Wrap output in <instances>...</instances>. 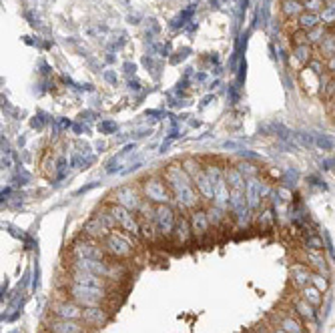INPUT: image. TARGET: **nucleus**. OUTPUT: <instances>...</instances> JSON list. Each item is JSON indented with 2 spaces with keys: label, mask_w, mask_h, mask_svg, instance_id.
<instances>
[{
  "label": "nucleus",
  "mask_w": 335,
  "mask_h": 333,
  "mask_svg": "<svg viewBox=\"0 0 335 333\" xmlns=\"http://www.w3.org/2000/svg\"><path fill=\"white\" fill-rule=\"evenodd\" d=\"M175 241L179 245H185L191 237H193V231H191V221L187 217H177V225H175V233H173Z\"/></svg>",
  "instance_id": "obj_18"
},
{
  "label": "nucleus",
  "mask_w": 335,
  "mask_h": 333,
  "mask_svg": "<svg viewBox=\"0 0 335 333\" xmlns=\"http://www.w3.org/2000/svg\"><path fill=\"white\" fill-rule=\"evenodd\" d=\"M273 333H287V331H283V329H281V327H279V329H275V331H273Z\"/></svg>",
  "instance_id": "obj_39"
},
{
  "label": "nucleus",
  "mask_w": 335,
  "mask_h": 333,
  "mask_svg": "<svg viewBox=\"0 0 335 333\" xmlns=\"http://www.w3.org/2000/svg\"><path fill=\"white\" fill-rule=\"evenodd\" d=\"M295 311L299 313L303 319H315V307L309 301H305L303 297L299 301H295Z\"/></svg>",
  "instance_id": "obj_25"
},
{
  "label": "nucleus",
  "mask_w": 335,
  "mask_h": 333,
  "mask_svg": "<svg viewBox=\"0 0 335 333\" xmlns=\"http://www.w3.org/2000/svg\"><path fill=\"white\" fill-rule=\"evenodd\" d=\"M104 79H106L108 83H117V77H115V72H110V70H106V72H104Z\"/></svg>",
  "instance_id": "obj_37"
},
{
  "label": "nucleus",
  "mask_w": 335,
  "mask_h": 333,
  "mask_svg": "<svg viewBox=\"0 0 335 333\" xmlns=\"http://www.w3.org/2000/svg\"><path fill=\"white\" fill-rule=\"evenodd\" d=\"M263 195H265V193H263V185L259 183L255 177H253V179H247L245 197H247V205H249V209H251V211L259 207V203H261Z\"/></svg>",
  "instance_id": "obj_17"
},
{
  "label": "nucleus",
  "mask_w": 335,
  "mask_h": 333,
  "mask_svg": "<svg viewBox=\"0 0 335 333\" xmlns=\"http://www.w3.org/2000/svg\"><path fill=\"white\" fill-rule=\"evenodd\" d=\"M319 47L325 56H335V34H325V39L321 41Z\"/></svg>",
  "instance_id": "obj_28"
},
{
  "label": "nucleus",
  "mask_w": 335,
  "mask_h": 333,
  "mask_svg": "<svg viewBox=\"0 0 335 333\" xmlns=\"http://www.w3.org/2000/svg\"><path fill=\"white\" fill-rule=\"evenodd\" d=\"M74 269H81V271H89V273H95V275H100V277H108V269H110V263L106 259H77V261H72ZM108 281V279H106Z\"/></svg>",
  "instance_id": "obj_10"
},
{
  "label": "nucleus",
  "mask_w": 335,
  "mask_h": 333,
  "mask_svg": "<svg viewBox=\"0 0 335 333\" xmlns=\"http://www.w3.org/2000/svg\"><path fill=\"white\" fill-rule=\"evenodd\" d=\"M293 283L297 285V287H305L307 283H311V273H309V269H305V267H293Z\"/></svg>",
  "instance_id": "obj_23"
},
{
  "label": "nucleus",
  "mask_w": 335,
  "mask_h": 333,
  "mask_svg": "<svg viewBox=\"0 0 335 333\" xmlns=\"http://www.w3.org/2000/svg\"><path fill=\"white\" fill-rule=\"evenodd\" d=\"M189 221H191L193 237H197V241H203L209 235V229H211V221H209L207 209H193Z\"/></svg>",
  "instance_id": "obj_9"
},
{
  "label": "nucleus",
  "mask_w": 335,
  "mask_h": 333,
  "mask_svg": "<svg viewBox=\"0 0 335 333\" xmlns=\"http://www.w3.org/2000/svg\"><path fill=\"white\" fill-rule=\"evenodd\" d=\"M245 68H247L245 60H241V68H239V83H243V79H245Z\"/></svg>",
  "instance_id": "obj_36"
},
{
  "label": "nucleus",
  "mask_w": 335,
  "mask_h": 333,
  "mask_svg": "<svg viewBox=\"0 0 335 333\" xmlns=\"http://www.w3.org/2000/svg\"><path fill=\"white\" fill-rule=\"evenodd\" d=\"M125 68H127V72H135V64H131V62H127Z\"/></svg>",
  "instance_id": "obj_38"
},
{
  "label": "nucleus",
  "mask_w": 335,
  "mask_h": 333,
  "mask_svg": "<svg viewBox=\"0 0 335 333\" xmlns=\"http://www.w3.org/2000/svg\"><path fill=\"white\" fill-rule=\"evenodd\" d=\"M181 165H183V169L187 171V175H189L191 179H195V177H197V175H199V173L205 169V167H203V165H201L197 159H193V157L183 159V161H181Z\"/></svg>",
  "instance_id": "obj_24"
},
{
  "label": "nucleus",
  "mask_w": 335,
  "mask_h": 333,
  "mask_svg": "<svg viewBox=\"0 0 335 333\" xmlns=\"http://www.w3.org/2000/svg\"><path fill=\"white\" fill-rule=\"evenodd\" d=\"M293 54H295V58L299 60L301 64H307L309 58H311V47H309V43H305V45H297V47L293 48Z\"/></svg>",
  "instance_id": "obj_26"
},
{
  "label": "nucleus",
  "mask_w": 335,
  "mask_h": 333,
  "mask_svg": "<svg viewBox=\"0 0 335 333\" xmlns=\"http://www.w3.org/2000/svg\"><path fill=\"white\" fill-rule=\"evenodd\" d=\"M106 251L102 247V243H96L95 239H79L74 241L72 247H70V257L72 261H77V259H104Z\"/></svg>",
  "instance_id": "obj_4"
},
{
  "label": "nucleus",
  "mask_w": 335,
  "mask_h": 333,
  "mask_svg": "<svg viewBox=\"0 0 335 333\" xmlns=\"http://www.w3.org/2000/svg\"><path fill=\"white\" fill-rule=\"evenodd\" d=\"M307 247L311 249V251H321L323 249V243H321V239L319 237H307Z\"/></svg>",
  "instance_id": "obj_33"
},
{
  "label": "nucleus",
  "mask_w": 335,
  "mask_h": 333,
  "mask_svg": "<svg viewBox=\"0 0 335 333\" xmlns=\"http://www.w3.org/2000/svg\"><path fill=\"white\" fill-rule=\"evenodd\" d=\"M207 215H209V221H211L213 227H219L223 221H225V211L219 209V207H215V205L207 209Z\"/></svg>",
  "instance_id": "obj_27"
},
{
  "label": "nucleus",
  "mask_w": 335,
  "mask_h": 333,
  "mask_svg": "<svg viewBox=\"0 0 335 333\" xmlns=\"http://www.w3.org/2000/svg\"><path fill=\"white\" fill-rule=\"evenodd\" d=\"M193 185H195V189L197 193L205 199V201H213L215 197V183L211 181V177L207 175V171L203 169L195 179H193Z\"/></svg>",
  "instance_id": "obj_16"
},
{
  "label": "nucleus",
  "mask_w": 335,
  "mask_h": 333,
  "mask_svg": "<svg viewBox=\"0 0 335 333\" xmlns=\"http://www.w3.org/2000/svg\"><path fill=\"white\" fill-rule=\"evenodd\" d=\"M301 295H303V299L309 301L313 307H319L323 303V297H321V291L315 287V285H305L301 289Z\"/></svg>",
  "instance_id": "obj_22"
},
{
  "label": "nucleus",
  "mask_w": 335,
  "mask_h": 333,
  "mask_svg": "<svg viewBox=\"0 0 335 333\" xmlns=\"http://www.w3.org/2000/svg\"><path fill=\"white\" fill-rule=\"evenodd\" d=\"M163 177H165V181H167V185H169L171 193H175V191H179V189H183V187H187V185H193V179L187 175V171L183 169L181 163H171V165L165 169Z\"/></svg>",
  "instance_id": "obj_8"
},
{
  "label": "nucleus",
  "mask_w": 335,
  "mask_h": 333,
  "mask_svg": "<svg viewBox=\"0 0 335 333\" xmlns=\"http://www.w3.org/2000/svg\"><path fill=\"white\" fill-rule=\"evenodd\" d=\"M47 331L48 333H85V327L81 325V321L54 317L47 323Z\"/></svg>",
  "instance_id": "obj_13"
},
{
  "label": "nucleus",
  "mask_w": 335,
  "mask_h": 333,
  "mask_svg": "<svg viewBox=\"0 0 335 333\" xmlns=\"http://www.w3.org/2000/svg\"><path fill=\"white\" fill-rule=\"evenodd\" d=\"M155 223L159 229V235L169 239L175 233V225H177V215L173 211L171 205H157L155 209Z\"/></svg>",
  "instance_id": "obj_7"
},
{
  "label": "nucleus",
  "mask_w": 335,
  "mask_h": 333,
  "mask_svg": "<svg viewBox=\"0 0 335 333\" xmlns=\"http://www.w3.org/2000/svg\"><path fill=\"white\" fill-rule=\"evenodd\" d=\"M193 12H195V6H189V8H185L175 20H173V28H179V26H185L187 24V20L193 16Z\"/></svg>",
  "instance_id": "obj_30"
},
{
  "label": "nucleus",
  "mask_w": 335,
  "mask_h": 333,
  "mask_svg": "<svg viewBox=\"0 0 335 333\" xmlns=\"http://www.w3.org/2000/svg\"><path fill=\"white\" fill-rule=\"evenodd\" d=\"M83 233H85V237H89V239H95V241H102L108 233H110V229L102 223L100 221V217L98 215H95V217H91L87 223L83 225Z\"/></svg>",
  "instance_id": "obj_14"
},
{
  "label": "nucleus",
  "mask_w": 335,
  "mask_h": 333,
  "mask_svg": "<svg viewBox=\"0 0 335 333\" xmlns=\"http://www.w3.org/2000/svg\"><path fill=\"white\" fill-rule=\"evenodd\" d=\"M70 283H81V285H91V287H102L106 289L108 281L100 275L89 273V271H81V269H74L70 267Z\"/></svg>",
  "instance_id": "obj_12"
},
{
  "label": "nucleus",
  "mask_w": 335,
  "mask_h": 333,
  "mask_svg": "<svg viewBox=\"0 0 335 333\" xmlns=\"http://www.w3.org/2000/svg\"><path fill=\"white\" fill-rule=\"evenodd\" d=\"M68 299H72L77 305L85 307H98L106 299V289L102 287H91V285H81V283H70L66 287Z\"/></svg>",
  "instance_id": "obj_1"
},
{
  "label": "nucleus",
  "mask_w": 335,
  "mask_h": 333,
  "mask_svg": "<svg viewBox=\"0 0 335 333\" xmlns=\"http://www.w3.org/2000/svg\"><path fill=\"white\" fill-rule=\"evenodd\" d=\"M102 247L106 251V255L115 257V259H129L133 253H135V247H133V241L127 239L123 233L119 231H110L104 239H102Z\"/></svg>",
  "instance_id": "obj_3"
},
{
  "label": "nucleus",
  "mask_w": 335,
  "mask_h": 333,
  "mask_svg": "<svg viewBox=\"0 0 335 333\" xmlns=\"http://www.w3.org/2000/svg\"><path fill=\"white\" fill-rule=\"evenodd\" d=\"M325 30L321 28V26H317V28H313V30H309L307 32V43H319L321 45V41L325 39Z\"/></svg>",
  "instance_id": "obj_31"
},
{
  "label": "nucleus",
  "mask_w": 335,
  "mask_h": 333,
  "mask_svg": "<svg viewBox=\"0 0 335 333\" xmlns=\"http://www.w3.org/2000/svg\"><path fill=\"white\" fill-rule=\"evenodd\" d=\"M297 24H299L301 30L309 32V30L319 26V14L317 12H303L299 18H297Z\"/></svg>",
  "instance_id": "obj_21"
},
{
  "label": "nucleus",
  "mask_w": 335,
  "mask_h": 333,
  "mask_svg": "<svg viewBox=\"0 0 335 333\" xmlns=\"http://www.w3.org/2000/svg\"><path fill=\"white\" fill-rule=\"evenodd\" d=\"M225 179H227V183H229V189H231V191H245L247 179H245V175H243L237 167H227V169H225Z\"/></svg>",
  "instance_id": "obj_19"
},
{
  "label": "nucleus",
  "mask_w": 335,
  "mask_h": 333,
  "mask_svg": "<svg viewBox=\"0 0 335 333\" xmlns=\"http://www.w3.org/2000/svg\"><path fill=\"white\" fill-rule=\"evenodd\" d=\"M108 321V311L104 307H85L83 309V323L87 327H102Z\"/></svg>",
  "instance_id": "obj_15"
},
{
  "label": "nucleus",
  "mask_w": 335,
  "mask_h": 333,
  "mask_svg": "<svg viewBox=\"0 0 335 333\" xmlns=\"http://www.w3.org/2000/svg\"><path fill=\"white\" fill-rule=\"evenodd\" d=\"M143 201H144L143 193H141L137 187H133V185H123V187H119V189L113 193V203L129 209V211H133V213H137V211L141 209Z\"/></svg>",
  "instance_id": "obj_6"
},
{
  "label": "nucleus",
  "mask_w": 335,
  "mask_h": 333,
  "mask_svg": "<svg viewBox=\"0 0 335 333\" xmlns=\"http://www.w3.org/2000/svg\"><path fill=\"white\" fill-rule=\"evenodd\" d=\"M305 10L303 0H281V12L287 18H299Z\"/></svg>",
  "instance_id": "obj_20"
},
{
  "label": "nucleus",
  "mask_w": 335,
  "mask_h": 333,
  "mask_svg": "<svg viewBox=\"0 0 335 333\" xmlns=\"http://www.w3.org/2000/svg\"><path fill=\"white\" fill-rule=\"evenodd\" d=\"M98 131H100V133H113V131H117V123H113V121H102V123L98 125Z\"/></svg>",
  "instance_id": "obj_34"
},
{
  "label": "nucleus",
  "mask_w": 335,
  "mask_h": 333,
  "mask_svg": "<svg viewBox=\"0 0 335 333\" xmlns=\"http://www.w3.org/2000/svg\"><path fill=\"white\" fill-rule=\"evenodd\" d=\"M305 8L309 10V12H315V10H319L321 6H323V2H321V0H305Z\"/></svg>",
  "instance_id": "obj_35"
},
{
  "label": "nucleus",
  "mask_w": 335,
  "mask_h": 333,
  "mask_svg": "<svg viewBox=\"0 0 335 333\" xmlns=\"http://www.w3.org/2000/svg\"><path fill=\"white\" fill-rule=\"evenodd\" d=\"M311 285H315L321 293L327 291V287H329V283H327V279L323 277V273H311Z\"/></svg>",
  "instance_id": "obj_32"
},
{
  "label": "nucleus",
  "mask_w": 335,
  "mask_h": 333,
  "mask_svg": "<svg viewBox=\"0 0 335 333\" xmlns=\"http://www.w3.org/2000/svg\"><path fill=\"white\" fill-rule=\"evenodd\" d=\"M141 193L148 203H153V205H169L173 201V193H171L163 175L146 177L141 185Z\"/></svg>",
  "instance_id": "obj_2"
},
{
  "label": "nucleus",
  "mask_w": 335,
  "mask_h": 333,
  "mask_svg": "<svg viewBox=\"0 0 335 333\" xmlns=\"http://www.w3.org/2000/svg\"><path fill=\"white\" fill-rule=\"evenodd\" d=\"M52 315L58 319H72V321H83V307L77 305L72 299L56 301L52 305Z\"/></svg>",
  "instance_id": "obj_11"
},
{
  "label": "nucleus",
  "mask_w": 335,
  "mask_h": 333,
  "mask_svg": "<svg viewBox=\"0 0 335 333\" xmlns=\"http://www.w3.org/2000/svg\"><path fill=\"white\" fill-rule=\"evenodd\" d=\"M110 211H113V215H115V219H117L119 229L127 231V233L133 235L135 239L143 237V233H141V221H139V215H137V213H133V211H129V209H125V207H121V205H115V203L110 205Z\"/></svg>",
  "instance_id": "obj_5"
},
{
  "label": "nucleus",
  "mask_w": 335,
  "mask_h": 333,
  "mask_svg": "<svg viewBox=\"0 0 335 333\" xmlns=\"http://www.w3.org/2000/svg\"><path fill=\"white\" fill-rule=\"evenodd\" d=\"M279 327H281L283 331H287V333H301V331H303L301 325H299V321H295L293 317H285Z\"/></svg>",
  "instance_id": "obj_29"
}]
</instances>
